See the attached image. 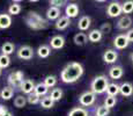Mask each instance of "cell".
I'll return each mask as SVG.
<instances>
[{
    "instance_id": "1",
    "label": "cell",
    "mask_w": 133,
    "mask_h": 116,
    "mask_svg": "<svg viewBox=\"0 0 133 116\" xmlns=\"http://www.w3.org/2000/svg\"><path fill=\"white\" fill-rule=\"evenodd\" d=\"M83 74V66L80 63L72 62L63 69L60 73V79L65 84H73L81 78Z\"/></svg>"
},
{
    "instance_id": "2",
    "label": "cell",
    "mask_w": 133,
    "mask_h": 116,
    "mask_svg": "<svg viewBox=\"0 0 133 116\" xmlns=\"http://www.w3.org/2000/svg\"><path fill=\"white\" fill-rule=\"evenodd\" d=\"M25 23L29 28L34 30H42V29H45L48 28L49 23L45 19H43L39 14H37L36 12H29L28 15L25 16L24 19Z\"/></svg>"
},
{
    "instance_id": "3",
    "label": "cell",
    "mask_w": 133,
    "mask_h": 116,
    "mask_svg": "<svg viewBox=\"0 0 133 116\" xmlns=\"http://www.w3.org/2000/svg\"><path fill=\"white\" fill-rule=\"evenodd\" d=\"M109 86V81L108 78L103 74L101 76H97L94 78V80L91 81L90 88L91 92H94L95 94H103L104 92H107V88Z\"/></svg>"
},
{
    "instance_id": "4",
    "label": "cell",
    "mask_w": 133,
    "mask_h": 116,
    "mask_svg": "<svg viewBox=\"0 0 133 116\" xmlns=\"http://www.w3.org/2000/svg\"><path fill=\"white\" fill-rule=\"evenodd\" d=\"M23 72L22 71H15V72H12L11 74L8 76L7 80H8V84L11 85V87H16V88H20V85L21 82L23 81Z\"/></svg>"
},
{
    "instance_id": "5",
    "label": "cell",
    "mask_w": 133,
    "mask_h": 116,
    "mask_svg": "<svg viewBox=\"0 0 133 116\" xmlns=\"http://www.w3.org/2000/svg\"><path fill=\"white\" fill-rule=\"evenodd\" d=\"M95 100H96L95 93L91 91H87L80 95V97H79V103L81 106H85V107H89V106H91L95 102Z\"/></svg>"
},
{
    "instance_id": "6",
    "label": "cell",
    "mask_w": 133,
    "mask_h": 116,
    "mask_svg": "<svg viewBox=\"0 0 133 116\" xmlns=\"http://www.w3.org/2000/svg\"><path fill=\"white\" fill-rule=\"evenodd\" d=\"M123 13L122 11V4L118 1H112L108 5L107 8V14L109 17H117Z\"/></svg>"
},
{
    "instance_id": "7",
    "label": "cell",
    "mask_w": 133,
    "mask_h": 116,
    "mask_svg": "<svg viewBox=\"0 0 133 116\" xmlns=\"http://www.w3.org/2000/svg\"><path fill=\"white\" fill-rule=\"evenodd\" d=\"M17 57L24 59V60H29L34 57V50L31 46L29 45H23L17 50Z\"/></svg>"
},
{
    "instance_id": "8",
    "label": "cell",
    "mask_w": 133,
    "mask_h": 116,
    "mask_svg": "<svg viewBox=\"0 0 133 116\" xmlns=\"http://www.w3.org/2000/svg\"><path fill=\"white\" fill-rule=\"evenodd\" d=\"M129 40H127L126 35H118L115 37L114 40V45L116 49H118V50H123V49L127 48L129 46Z\"/></svg>"
},
{
    "instance_id": "9",
    "label": "cell",
    "mask_w": 133,
    "mask_h": 116,
    "mask_svg": "<svg viewBox=\"0 0 133 116\" xmlns=\"http://www.w3.org/2000/svg\"><path fill=\"white\" fill-rule=\"evenodd\" d=\"M117 59H118V53H117V51L112 50V49H108V50L104 51V53H103L104 63L114 64V63H116Z\"/></svg>"
},
{
    "instance_id": "10",
    "label": "cell",
    "mask_w": 133,
    "mask_h": 116,
    "mask_svg": "<svg viewBox=\"0 0 133 116\" xmlns=\"http://www.w3.org/2000/svg\"><path fill=\"white\" fill-rule=\"evenodd\" d=\"M35 86H36V85L34 84V81L27 79V80H23L21 82V85H20V91L23 92L24 94L29 95V94H31V93H34Z\"/></svg>"
},
{
    "instance_id": "11",
    "label": "cell",
    "mask_w": 133,
    "mask_h": 116,
    "mask_svg": "<svg viewBox=\"0 0 133 116\" xmlns=\"http://www.w3.org/2000/svg\"><path fill=\"white\" fill-rule=\"evenodd\" d=\"M50 45H51V48L56 49V50L61 49L64 45H65V38H64L61 35L53 36V37L51 38V41H50Z\"/></svg>"
},
{
    "instance_id": "12",
    "label": "cell",
    "mask_w": 133,
    "mask_h": 116,
    "mask_svg": "<svg viewBox=\"0 0 133 116\" xmlns=\"http://www.w3.org/2000/svg\"><path fill=\"white\" fill-rule=\"evenodd\" d=\"M132 25V19L129 16V15H124L122 16L121 19L118 20L117 22V28L118 29H122V30H125V29H129Z\"/></svg>"
},
{
    "instance_id": "13",
    "label": "cell",
    "mask_w": 133,
    "mask_h": 116,
    "mask_svg": "<svg viewBox=\"0 0 133 116\" xmlns=\"http://www.w3.org/2000/svg\"><path fill=\"white\" fill-rule=\"evenodd\" d=\"M65 13H66V16H67L68 19L76 17L79 14V6L76 4H68L67 6H66Z\"/></svg>"
},
{
    "instance_id": "14",
    "label": "cell",
    "mask_w": 133,
    "mask_h": 116,
    "mask_svg": "<svg viewBox=\"0 0 133 116\" xmlns=\"http://www.w3.org/2000/svg\"><path fill=\"white\" fill-rule=\"evenodd\" d=\"M119 93L123 96H131L133 94V86L130 82H123L119 86Z\"/></svg>"
},
{
    "instance_id": "15",
    "label": "cell",
    "mask_w": 133,
    "mask_h": 116,
    "mask_svg": "<svg viewBox=\"0 0 133 116\" xmlns=\"http://www.w3.org/2000/svg\"><path fill=\"white\" fill-rule=\"evenodd\" d=\"M123 73H124V70H123L122 66H112L111 69L109 70V76L111 79H115V80H117V79L122 78L123 77Z\"/></svg>"
},
{
    "instance_id": "16",
    "label": "cell",
    "mask_w": 133,
    "mask_h": 116,
    "mask_svg": "<svg viewBox=\"0 0 133 116\" xmlns=\"http://www.w3.org/2000/svg\"><path fill=\"white\" fill-rule=\"evenodd\" d=\"M70 25H71V20L68 19L67 16H60L59 19L57 20V22H56L55 27H56V29H58V30H64Z\"/></svg>"
},
{
    "instance_id": "17",
    "label": "cell",
    "mask_w": 133,
    "mask_h": 116,
    "mask_svg": "<svg viewBox=\"0 0 133 116\" xmlns=\"http://www.w3.org/2000/svg\"><path fill=\"white\" fill-rule=\"evenodd\" d=\"M90 25H91V19L89 16H87V15H85V16H82L80 20H79L78 28L80 30H82V32H85V30H88V28L90 27Z\"/></svg>"
},
{
    "instance_id": "18",
    "label": "cell",
    "mask_w": 133,
    "mask_h": 116,
    "mask_svg": "<svg viewBox=\"0 0 133 116\" xmlns=\"http://www.w3.org/2000/svg\"><path fill=\"white\" fill-rule=\"evenodd\" d=\"M12 25V17L9 14H0V29H7Z\"/></svg>"
},
{
    "instance_id": "19",
    "label": "cell",
    "mask_w": 133,
    "mask_h": 116,
    "mask_svg": "<svg viewBox=\"0 0 133 116\" xmlns=\"http://www.w3.org/2000/svg\"><path fill=\"white\" fill-rule=\"evenodd\" d=\"M102 36H103V34L101 33L99 29H93L88 34V41H90L93 43H97L102 40Z\"/></svg>"
},
{
    "instance_id": "20",
    "label": "cell",
    "mask_w": 133,
    "mask_h": 116,
    "mask_svg": "<svg viewBox=\"0 0 133 116\" xmlns=\"http://www.w3.org/2000/svg\"><path fill=\"white\" fill-rule=\"evenodd\" d=\"M46 17L49 20H57L60 17V9L57 8V7H52L51 6L50 8L46 11Z\"/></svg>"
},
{
    "instance_id": "21",
    "label": "cell",
    "mask_w": 133,
    "mask_h": 116,
    "mask_svg": "<svg viewBox=\"0 0 133 116\" xmlns=\"http://www.w3.org/2000/svg\"><path fill=\"white\" fill-rule=\"evenodd\" d=\"M13 94H14V89L11 86H6L0 92V97L2 100H11L13 97Z\"/></svg>"
},
{
    "instance_id": "22",
    "label": "cell",
    "mask_w": 133,
    "mask_h": 116,
    "mask_svg": "<svg viewBox=\"0 0 133 116\" xmlns=\"http://www.w3.org/2000/svg\"><path fill=\"white\" fill-rule=\"evenodd\" d=\"M74 43L76 45H85L88 41V36H87L85 33H78L75 36H74Z\"/></svg>"
},
{
    "instance_id": "23",
    "label": "cell",
    "mask_w": 133,
    "mask_h": 116,
    "mask_svg": "<svg viewBox=\"0 0 133 116\" xmlns=\"http://www.w3.org/2000/svg\"><path fill=\"white\" fill-rule=\"evenodd\" d=\"M14 49H15V45L12 42H5L1 46V52H2V55L9 56L11 53L14 52Z\"/></svg>"
},
{
    "instance_id": "24",
    "label": "cell",
    "mask_w": 133,
    "mask_h": 116,
    "mask_svg": "<svg viewBox=\"0 0 133 116\" xmlns=\"http://www.w3.org/2000/svg\"><path fill=\"white\" fill-rule=\"evenodd\" d=\"M50 53H51V49H50V46H49V45H41V46H38L37 55L39 56L41 58H46V57L50 56Z\"/></svg>"
},
{
    "instance_id": "25",
    "label": "cell",
    "mask_w": 133,
    "mask_h": 116,
    "mask_svg": "<svg viewBox=\"0 0 133 116\" xmlns=\"http://www.w3.org/2000/svg\"><path fill=\"white\" fill-rule=\"evenodd\" d=\"M67 116H89L88 112L82 107H75L68 113Z\"/></svg>"
},
{
    "instance_id": "26",
    "label": "cell",
    "mask_w": 133,
    "mask_h": 116,
    "mask_svg": "<svg viewBox=\"0 0 133 116\" xmlns=\"http://www.w3.org/2000/svg\"><path fill=\"white\" fill-rule=\"evenodd\" d=\"M49 92V88L44 85V82H39L35 86V91L34 93H36L38 96H44L45 94Z\"/></svg>"
},
{
    "instance_id": "27",
    "label": "cell",
    "mask_w": 133,
    "mask_h": 116,
    "mask_svg": "<svg viewBox=\"0 0 133 116\" xmlns=\"http://www.w3.org/2000/svg\"><path fill=\"white\" fill-rule=\"evenodd\" d=\"M107 93H108L109 96H116L119 93V85H117L116 82L109 84L108 88H107Z\"/></svg>"
},
{
    "instance_id": "28",
    "label": "cell",
    "mask_w": 133,
    "mask_h": 116,
    "mask_svg": "<svg viewBox=\"0 0 133 116\" xmlns=\"http://www.w3.org/2000/svg\"><path fill=\"white\" fill-rule=\"evenodd\" d=\"M39 103L43 108L49 109V108H52L53 106H55V101H53L50 96H44V97H42V100H41Z\"/></svg>"
},
{
    "instance_id": "29",
    "label": "cell",
    "mask_w": 133,
    "mask_h": 116,
    "mask_svg": "<svg viewBox=\"0 0 133 116\" xmlns=\"http://www.w3.org/2000/svg\"><path fill=\"white\" fill-rule=\"evenodd\" d=\"M122 11L124 14H131L133 12V1L132 0H127L122 5Z\"/></svg>"
},
{
    "instance_id": "30",
    "label": "cell",
    "mask_w": 133,
    "mask_h": 116,
    "mask_svg": "<svg viewBox=\"0 0 133 116\" xmlns=\"http://www.w3.org/2000/svg\"><path fill=\"white\" fill-rule=\"evenodd\" d=\"M50 97H51V99H52L55 102L61 100V97H63V91H61V88H53L52 91H51Z\"/></svg>"
},
{
    "instance_id": "31",
    "label": "cell",
    "mask_w": 133,
    "mask_h": 116,
    "mask_svg": "<svg viewBox=\"0 0 133 116\" xmlns=\"http://www.w3.org/2000/svg\"><path fill=\"white\" fill-rule=\"evenodd\" d=\"M27 97L22 96V95H17L14 100V106L16 108H23L25 105H27Z\"/></svg>"
},
{
    "instance_id": "32",
    "label": "cell",
    "mask_w": 133,
    "mask_h": 116,
    "mask_svg": "<svg viewBox=\"0 0 133 116\" xmlns=\"http://www.w3.org/2000/svg\"><path fill=\"white\" fill-rule=\"evenodd\" d=\"M20 12H21V5L19 2H13L8 8V13L11 15H17L20 14Z\"/></svg>"
},
{
    "instance_id": "33",
    "label": "cell",
    "mask_w": 133,
    "mask_h": 116,
    "mask_svg": "<svg viewBox=\"0 0 133 116\" xmlns=\"http://www.w3.org/2000/svg\"><path fill=\"white\" fill-rule=\"evenodd\" d=\"M110 114V109L105 106H98L95 110V116H108Z\"/></svg>"
},
{
    "instance_id": "34",
    "label": "cell",
    "mask_w": 133,
    "mask_h": 116,
    "mask_svg": "<svg viewBox=\"0 0 133 116\" xmlns=\"http://www.w3.org/2000/svg\"><path fill=\"white\" fill-rule=\"evenodd\" d=\"M56 84H57V78H56L55 76H48L46 78L44 79V85L48 88L56 86Z\"/></svg>"
},
{
    "instance_id": "35",
    "label": "cell",
    "mask_w": 133,
    "mask_h": 116,
    "mask_svg": "<svg viewBox=\"0 0 133 116\" xmlns=\"http://www.w3.org/2000/svg\"><path fill=\"white\" fill-rule=\"evenodd\" d=\"M117 103V99L115 96H107L105 99H104V106H105L107 108H112V107H115Z\"/></svg>"
},
{
    "instance_id": "36",
    "label": "cell",
    "mask_w": 133,
    "mask_h": 116,
    "mask_svg": "<svg viewBox=\"0 0 133 116\" xmlns=\"http://www.w3.org/2000/svg\"><path fill=\"white\" fill-rule=\"evenodd\" d=\"M9 64H11V58H9V56H6V55L0 56V68L6 69L9 66Z\"/></svg>"
},
{
    "instance_id": "37",
    "label": "cell",
    "mask_w": 133,
    "mask_h": 116,
    "mask_svg": "<svg viewBox=\"0 0 133 116\" xmlns=\"http://www.w3.org/2000/svg\"><path fill=\"white\" fill-rule=\"evenodd\" d=\"M27 101L29 102L30 105H36L38 102H41V96H38L36 93H31V94L28 95Z\"/></svg>"
},
{
    "instance_id": "38",
    "label": "cell",
    "mask_w": 133,
    "mask_h": 116,
    "mask_svg": "<svg viewBox=\"0 0 133 116\" xmlns=\"http://www.w3.org/2000/svg\"><path fill=\"white\" fill-rule=\"evenodd\" d=\"M111 28H112L111 25L109 22H105V23H102L99 30H101L102 34H109V33H111Z\"/></svg>"
},
{
    "instance_id": "39",
    "label": "cell",
    "mask_w": 133,
    "mask_h": 116,
    "mask_svg": "<svg viewBox=\"0 0 133 116\" xmlns=\"http://www.w3.org/2000/svg\"><path fill=\"white\" fill-rule=\"evenodd\" d=\"M49 4L51 5L52 7H57V8H59V7H61V6H64V5L66 4V1L65 0H50L49 1Z\"/></svg>"
},
{
    "instance_id": "40",
    "label": "cell",
    "mask_w": 133,
    "mask_h": 116,
    "mask_svg": "<svg viewBox=\"0 0 133 116\" xmlns=\"http://www.w3.org/2000/svg\"><path fill=\"white\" fill-rule=\"evenodd\" d=\"M125 35H126V37H127V40H129V42H133V29L127 30V33H126Z\"/></svg>"
},
{
    "instance_id": "41",
    "label": "cell",
    "mask_w": 133,
    "mask_h": 116,
    "mask_svg": "<svg viewBox=\"0 0 133 116\" xmlns=\"http://www.w3.org/2000/svg\"><path fill=\"white\" fill-rule=\"evenodd\" d=\"M6 113H8V109H7L6 106L0 105V116H4Z\"/></svg>"
},
{
    "instance_id": "42",
    "label": "cell",
    "mask_w": 133,
    "mask_h": 116,
    "mask_svg": "<svg viewBox=\"0 0 133 116\" xmlns=\"http://www.w3.org/2000/svg\"><path fill=\"white\" fill-rule=\"evenodd\" d=\"M4 116H13V115H12V113H9V112H8V113H6V114H5Z\"/></svg>"
},
{
    "instance_id": "43",
    "label": "cell",
    "mask_w": 133,
    "mask_h": 116,
    "mask_svg": "<svg viewBox=\"0 0 133 116\" xmlns=\"http://www.w3.org/2000/svg\"><path fill=\"white\" fill-rule=\"evenodd\" d=\"M130 57H131V60H132V63H133V52L130 55Z\"/></svg>"
},
{
    "instance_id": "44",
    "label": "cell",
    "mask_w": 133,
    "mask_h": 116,
    "mask_svg": "<svg viewBox=\"0 0 133 116\" xmlns=\"http://www.w3.org/2000/svg\"><path fill=\"white\" fill-rule=\"evenodd\" d=\"M0 76H1V68H0Z\"/></svg>"
}]
</instances>
